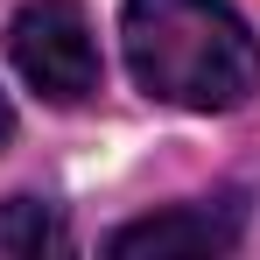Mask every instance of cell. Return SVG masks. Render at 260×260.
<instances>
[{"label": "cell", "mask_w": 260, "mask_h": 260, "mask_svg": "<svg viewBox=\"0 0 260 260\" xmlns=\"http://www.w3.org/2000/svg\"><path fill=\"white\" fill-rule=\"evenodd\" d=\"M0 253H14V260L71 253V225H63L56 204H43V197H7V204H0Z\"/></svg>", "instance_id": "obj_4"}, {"label": "cell", "mask_w": 260, "mask_h": 260, "mask_svg": "<svg viewBox=\"0 0 260 260\" xmlns=\"http://www.w3.org/2000/svg\"><path fill=\"white\" fill-rule=\"evenodd\" d=\"M134 85L183 113H232L260 85V36L232 0H127L120 14Z\"/></svg>", "instance_id": "obj_1"}, {"label": "cell", "mask_w": 260, "mask_h": 260, "mask_svg": "<svg viewBox=\"0 0 260 260\" xmlns=\"http://www.w3.org/2000/svg\"><path fill=\"white\" fill-rule=\"evenodd\" d=\"M239 204H169V211L155 218H134L120 225L113 239H106V253L113 260H169V253H225V246H239Z\"/></svg>", "instance_id": "obj_3"}, {"label": "cell", "mask_w": 260, "mask_h": 260, "mask_svg": "<svg viewBox=\"0 0 260 260\" xmlns=\"http://www.w3.org/2000/svg\"><path fill=\"white\" fill-rule=\"evenodd\" d=\"M7 49H14V71L49 106H85L99 91V43L78 0H28L7 28Z\"/></svg>", "instance_id": "obj_2"}, {"label": "cell", "mask_w": 260, "mask_h": 260, "mask_svg": "<svg viewBox=\"0 0 260 260\" xmlns=\"http://www.w3.org/2000/svg\"><path fill=\"white\" fill-rule=\"evenodd\" d=\"M7 134H14V106L0 99V148H7Z\"/></svg>", "instance_id": "obj_5"}]
</instances>
